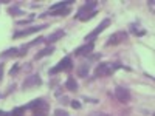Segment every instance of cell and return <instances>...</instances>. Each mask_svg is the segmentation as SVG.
Wrapping results in <instances>:
<instances>
[{"instance_id": "1", "label": "cell", "mask_w": 155, "mask_h": 116, "mask_svg": "<svg viewBox=\"0 0 155 116\" xmlns=\"http://www.w3.org/2000/svg\"><path fill=\"white\" fill-rule=\"evenodd\" d=\"M73 68V62H71V57L70 56H65L61 62H58L53 68H50V74H58L61 71H67V70H71Z\"/></svg>"}, {"instance_id": "2", "label": "cell", "mask_w": 155, "mask_h": 116, "mask_svg": "<svg viewBox=\"0 0 155 116\" xmlns=\"http://www.w3.org/2000/svg\"><path fill=\"white\" fill-rule=\"evenodd\" d=\"M127 37H129L127 31H116V33H113V34H112V36L107 39L106 47L120 45V44H123V42H126V40H127Z\"/></svg>"}, {"instance_id": "3", "label": "cell", "mask_w": 155, "mask_h": 116, "mask_svg": "<svg viewBox=\"0 0 155 116\" xmlns=\"http://www.w3.org/2000/svg\"><path fill=\"white\" fill-rule=\"evenodd\" d=\"M110 22H112V20H110L109 17H107V19H104V20H102V22H101V23H99L98 27H96V28H95L92 33H90L88 36H85V42H93L95 39H96V37H98V36H99L102 31H104L107 27H109V25H110Z\"/></svg>"}, {"instance_id": "4", "label": "cell", "mask_w": 155, "mask_h": 116, "mask_svg": "<svg viewBox=\"0 0 155 116\" xmlns=\"http://www.w3.org/2000/svg\"><path fill=\"white\" fill-rule=\"evenodd\" d=\"M113 71H115V65H113V63L101 62V63H98V67H96V70H95V77H99V76H110Z\"/></svg>"}, {"instance_id": "5", "label": "cell", "mask_w": 155, "mask_h": 116, "mask_svg": "<svg viewBox=\"0 0 155 116\" xmlns=\"http://www.w3.org/2000/svg\"><path fill=\"white\" fill-rule=\"evenodd\" d=\"M115 96L118 99L121 104H127L129 101H130V92H129V88L123 87V85H116L115 87Z\"/></svg>"}, {"instance_id": "6", "label": "cell", "mask_w": 155, "mask_h": 116, "mask_svg": "<svg viewBox=\"0 0 155 116\" xmlns=\"http://www.w3.org/2000/svg\"><path fill=\"white\" fill-rule=\"evenodd\" d=\"M42 85V79L39 74H33L30 77H27V79L23 81L22 84V88L23 90H30V88H36V87H41Z\"/></svg>"}, {"instance_id": "7", "label": "cell", "mask_w": 155, "mask_h": 116, "mask_svg": "<svg viewBox=\"0 0 155 116\" xmlns=\"http://www.w3.org/2000/svg\"><path fill=\"white\" fill-rule=\"evenodd\" d=\"M25 110H47L48 108V104L44 101V99H34L31 102H28L27 105L23 107Z\"/></svg>"}, {"instance_id": "8", "label": "cell", "mask_w": 155, "mask_h": 116, "mask_svg": "<svg viewBox=\"0 0 155 116\" xmlns=\"http://www.w3.org/2000/svg\"><path fill=\"white\" fill-rule=\"evenodd\" d=\"M93 48H95V42H87V44L81 45L79 48H76L73 54L74 56H88L93 51Z\"/></svg>"}, {"instance_id": "9", "label": "cell", "mask_w": 155, "mask_h": 116, "mask_svg": "<svg viewBox=\"0 0 155 116\" xmlns=\"http://www.w3.org/2000/svg\"><path fill=\"white\" fill-rule=\"evenodd\" d=\"M47 27H48V25H47V23H44V25H37V27L27 28V30H23V31H17V33H14V39L22 37V36H28V34H33V33H39L41 30H44V28H47Z\"/></svg>"}, {"instance_id": "10", "label": "cell", "mask_w": 155, "mask_h": 116, "mask_svg": "<svg viewBox=\"0 0 155 116\" xmlns=\"http://www.w3.org/2000/svg\"><path fill=\"white\" fill-rule=\"evenodd\" d=\"M64 36H65V31H64V30H58V31H54V33H51V34L47 37V40L51 44V42H56V40H59V39H62Z\"/></svg>"}, {"instance_id": "11", "label": "cell", "mask_w": 155, "mask_h": 116, "mask_svg": "<svg viewBox=\"0 0 155 116\" xmlns=\"http://www.w3.org/2000/svg\"><path fill=\"white\" fill-rule=\"evenodd\" d=\"M51 53H54V47H47V48H44V50L39 51V53L34 56V59H36V60H39V59H42V57H45V56L51 54Z\"/></svg>"}, {"instance_id": "12", "label": "cell", "mask_w": 155, "mask_h": 116, "mask_svg": "<svg viewBox=\"0 0 155 116\" xmlns=\"http://www.w3.org/2000/svg\"><path fill=\"white\" fill-rule=\"evenodd\" d=\"M65 88L70 90V92H76V90L79 88V85H78V82H76L74 77H68V79L65 81Z\"/></svg>"}, {"instance_id": "13", "label": "cell", "mask_w": 155, "mask_h": 116, "mask_svg": "<svg viewBox=\"0 0 155 116\" xmlns=\"http://www.w3.org/2000/svg\"><path fill=\"white\" fill-rule=\"evenodd\" d=\"M76 73H78V76H79V77H87V76H88V73H90V67H88V65H85V63H82V65L78 67Z\"/></svg>"}, {"instance_id": "14", "label": "cell", "mask_w": 155, "mask_h": 116, "mask_svg": "<svg viewBox=\"0 0 155 116\" xmlns=\"http://www.w3.org/2000/svg\"><path fill=\"white\" fill-rule=\"evenodd\" d=\"M70 5H73V2H58V3L50 6V11H58V9H62V8H68Z\"/></svg>"}, {"instance_id": "15", "label": "cell", "mask_w": 155, "mask_h": 116, "mask_svg": "<svg viewBox=\"0 0 155 116\" xmlns=\"http://www.w3.org/2000/svg\"><path fill=\"white\" fill-rule=\"evenodd\" d=\"M2 57H11V56H19V48H8L5 50L2 54H0Z\"/></svg>"}, {"instance_id": "16", "label": "cell", "mask_w": 155, "mask_h": 116, "mask_svg": "<svg viewBox=\"0 0 155 116\" xmlns=\"http://www.w3.org/2000/svg\"><path fill=\"white\" fill-rule=\"evenodd\" d=\"M51 16H68L70 14V8H62L58 11H48Z\"/></svg>"}, {"instance_id": "17", "label": "cell", "mask_w": 155, "mask_h": 116, "mask_svg": "<svg viewBox=\"0 0 155 116\" xmlns=\"http://www.w3.org/2000/svg\"><path fill=\"white\" fill-rule=\"evenodd\" d=\"M130 33L132 34H135V36H144L146 34V31L144 30H140V28H137V23H130Z\"/></svg>"}, {"instance_id": "18", "label": "cell", "mask_w": 155, "mask_h": 116, "mask_svg": "<svg viewBox=\"0 0 155 116\" xmlns=\"http://www.w3.org/2000/svg\"><path fill=\"white\" fill-rule=\"evenodd\" d=\"M8 12H9V14H12V16H22V14H23V11L19 9L17 6H11V8L8 9Z\"/></svg>"}, {"instance_id": "19", "label": "cell", "mask_w": 155, "mask_h": 116, "mask_svg": "<svg viewBox=\"0 0 155 116\" xmlns=\"http://www.w3.org/2000/svg\"><path fill=\"white\" fill-rule=\"evenodd\" d=\"M23 111H25L23 107H17V108H14L12 111H9V116H23Z\"/></svg>"}, {"instance_id": "20", "label": "cell", "mask_w": 155, "mask_h": 116, "mask_svg": "<svg viewBox=\"0 0 155 116\" xmlns=\"http://www.w3.org/2000/svg\"><path fill=\"white\" fill-rule=\"evenodd\" d=\"M45 40L44 37H37V39H34V40H31L30 44H28V47H34V45H39V44H42Z\"/></svg>"}, {"instance_id": "21", "label": "cell", "mask_w": 155, "mask_h": 116, "mask_svg": "<svg viewBox=\"0 0 155 116\" xmlns=\"http://www.w3.org/2000/svg\"><path fill=\"white\" fill-rule=\"evenodd\" d=\"M19 70H20V65H19V63H14V65H12V68H11V71H9V74L14 76V74L19 73Z\"/></svg>"}, {"instance_id": "22", "label": "cell", "mask_w": 155, "mask_h": 116, "mask_svg": "<svg viewBox=\"0 0 155 116\" xmlns=\"http://www.w3.org/2000/svg\"><path fill=\"white\" fill-rule=\"evenodd\" d=\"M54 116H70L65 110H62V108H56L54 110Z\"/></svg>"}, {"instance_id": "23", "label": "cell", "mask_w": 155, "mask_h": 116, "mask_svg": "<svg viewBox=\"0 0 155 116\" xmlns=\"http://www.w3.org/2000/svg\"><path fill=\"white\" fill-rule=\"evenodd\" d=\"M70 105L73 107V108H76V110H79L82 105H81V102L79 101H70Z\"/></svg>"}, {"instance_id": "24", "label": "cell", "mask_w": 155, "mask_h": 116, "mask_svg": "<svg viewBox=\"0 0 155 116\" xmlns=\"http://www.w3.org/2000/svg\"><path fill=\"white\" fill-rule=\"evenodd\" d=\"M33 19H34V16L31 14V16H30V17H28L27 20H19L17 23H19V25H27V23H30V22H33Z\"/></svg>"}, {"instance_id": "25", "label": "cell", "mask_w": 155, "mask_h": 116, "mask_svg": "<svg viewBox=\"0 0 155 116\" xmlns=\"http://www.w3.org/2000/svg\"><path fill=\"white\" fill-rule=\"evenodd\" d=\"M34 116H47V110H36Z\"/></svg>"}, {"instance_id": "26", "label": "cell", "mask_w": 155, "mask_h": 116, "mask_svg": "<svg viewBox=\"0 0 155 116\" xmlns=\"http://www.w3.org/2000/svg\"><path fill=\"white\" fill-rule=\"evenodd\" d=\"M84 101H87V102H93V104H98V99H92V98H88V96H84Z\"/></svg>"}, {"instance_id": "27", "label": "cell", "mask_w": 155, "mask_h": 116, "mask_svg": "<svg viewBox=\"0 0 155 116\" xmlns=\"http://www.w3.org/2000/svg\"><path fill=\"white\" fill-rule=\"evenodd\" d=\"M3 63H0V79H2V77H3Z\"/></svg>"}, {"instance_id": "28", "label": "cell", "mask_w": 155, "mask_h": 116, "mask_svg": "<svg viewBox=\"0 0 155 116\" xmlns=\"http://www.w3.org/2000/svg\"><path fill=\"white\" fill-rule=\"evenodd\" d=\"M90 59H92V60H96V59H101V54H93V56H90Z\"/></svg>"}, {"instance_id": "29", "label": "cell", "mask_w": 155, "mask_h": 116, "mask_svg": "<svg viewBox=\"0 0 155 116\" xmlns=\"http://www.w3.org/2000/svg\"><path fill=\"white\" fill-rule=\"evenodd\" d=\"M0 116H9V111H3V110H0Z\"/></svg>"}, {"instance_id": "30", "label": "cell", "mask_w": 155, "mask_h": 116, "mask_svg": "<svg viewBox=\"0 0 155 116\" xmlns=\"http://www.w3.org/2000/svg\"><path fill=\"white\" fill-rule=\"evenodd\" d=\"M147 5L150 6V9L153 11V5H155V2H153V0H150V2H147Z\"/></svg>"}, {"instance_id": "31", "label": "cell", "mask_w": 155, "mask_h": 116, "mask_svg": "<svg viewBox=\"0 0 155 116\" xmlns=\"http://www.w3.org/2000/svg\"><path fill=\"white\" fill-rule=\"evenodd\" d=\"M93 116H106V114H102V113H93Z\"/></svg>"}, {"instance_id": "32", "label": "cell", "mask_w": 155, "mask_h": 116, "mask_svg": "<svg viewBox=\"0 0 155 116\" xmlns=\"http://www.w3.org/2000/svg\"><path fill=\"white\" fill-rule=\"evenodd\" d=\"M106 116H112V114H106Z\"/></svg>"}]
</instances>
